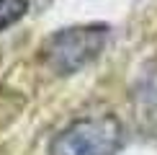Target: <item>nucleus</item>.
<instances>
[{"instance_id": "2", "label": "nucleus", "mask_w": 157, "mask_h": 155, "mask_svg": "<svg viewBox=\"0 0 157 155\" xmlns=\"http://www.w3.org/2000/svg\"><path fill=\"white\" fill-rule=\"evenodd\" d=\"M121 142V121L113 114H90L64 127L49 155H113Z\"/></svg>"}, {"instance_id": "1", "label": "nucleus", "mask_w": 157, "mask_h": 155, "mask_svg": "<svg viewBox=\"0 0 157 155\" xmlns=\"http://www.w3.org/2000/svg\"><path fill=\"white\" fill-rule=\"evenodd\" d=\"M108 26H72L52 34L41 47V62L47 65L54 75H72L90 65L106 47Z\"/></svg>"}, {"instance_id": "3", "label": "nucleus", "mask_w": 157, "mask_h": 155, "mask_svg": "<svg viewBox=\"0 0 157 155\" xmlns=\"http://www.w3.org/2000/svg\"><path fill=\"white\" fill-rule=\"evenodd\" d=\"M29 10L26 0H0V31H5L8 26L21 21Z\"/></svg>"}]
</instances>
